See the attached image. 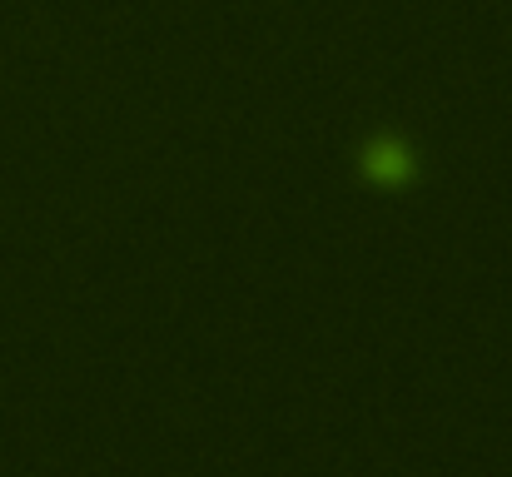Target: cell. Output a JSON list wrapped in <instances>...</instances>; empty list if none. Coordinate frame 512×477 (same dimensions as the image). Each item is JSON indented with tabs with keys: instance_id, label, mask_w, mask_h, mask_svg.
<instances>
[{
	"instance_id": "obj_1",
	"label": "cell",
	"mask_w": 512,
	"mask_h": 477,
	"mask_svg": "<svg viewBox=\"0 0 512 477\" xmlns=\"http://www.w3.org/2000/svg\"><path fill=\"white\" fill-rule=\"evenodd\" d=\"M413 150L403 145V140H393V135H383V140H373L368 150H363V174L373 179V184H383V189H398V184H408L413 179Z\"/></svg>"
}]
</instances>
